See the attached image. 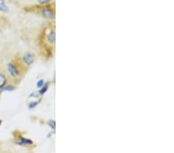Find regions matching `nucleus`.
I'll use <instances>...</instances> for the list:
<instances>
[{
    "mask_svg": "<svg viewBox=\"0 0 174 153\" xmlns=\"http://www.w3.org/2000/svg\"><path fill=\"white\" fill-rule=\"evenodd\" d=\"M21 61H22V63L26 66V67L31 66L34 62V55H33L31 53H26V54L22 57Z\"/></svg>",
    "mask_w": 174,
    "mask_h": 153,
    "instance_id": "nucleus-4",
    "label": "nucleus"
},
{
    "mask_svg": "<svg viewBox=\"0 0 174 153\" xmlns=\"http://www.w3.org/2000/svg\"><path fill=\"white\" fill-rule=\"evenodd\" d=\"M44 40L48 45L54 46L55 44V30L54 29L49 30L46 35H44Z\"/></svg>",
    "mask_w": 174,
    "mask_h": 153,
    "instance_id": "nucleus-3",
    "label": "nucleus"
},
{
    "mask_svg": "<svg viewBox=\"0 0 174 153\" xmlns=\"http://www.w3.org/2000/svg\"><path fill=\"white\" fill-rule=\"evenodd\" d=\"M16 89V87L12 84H7L6 85L4 86L2 89L0 90V94L4 91H12Z\"/></svg>",
    "mask_w": 174,
    "mask_h": 153,
    "instance_id": "nucleus-7",
    "label": "nucleus"
},
{
    "mask_svg": "<svg viewBox=\"0 0 174 153\" xmlns=\"http://www.w3.org/2000/svg\"><path fill=\"white\" fill-rule=\"evenodd\" d=\"M48 88H49L48 83H44V84L43 85L42 88H40V90L39 91V93H40V95H44V94L47 91Z\"/></svg>",
    "mask_w": 174,
    "mask_h": 153,
    "instance_id": "nucleus-9",
    "label": "nucleus"
},
{
    "mask_svg": "<svg viewBox=\"0 0 174 153\" xmlns=\"http://www.w3.org/2000/svg\"><path fill=\"white\" fill-rule=\"evenodd\" d=\"M9 10V8L6 5V3L4 1H1V2H0V12H8Z\"/></svg>",
    "mask_w": 174,
    "mask_h": 153,
    "instance_id": "nucleus-8",
    "label": "nucleus"
},
{
    "mask_svg": "<svg viewBox=\"0 0 174 153\" xmlns=\"http://www.w3.org/2000/svg\"><path fill=\"white\" fill-rule=\"evenodd\" d=\"M37 87L38 88H42L43 87V85L44 84V80H40V81L37 82Z\"/></svg>",
    "mask_w": 174,
    "mask_h": 153,
    "instance_id": "nucleus-14",
    "label": "nucleus"
},
{
    "mask_svg": "<svg viewBox=\"0 0 174 153\" xmlns=\"http://www.w3.org/2000/svg\"><path fill=\"white\" fill-rule=\"evenodd\" d=\"M16 144L23 146V145H32L34 142L30 138H27L25 137H20L18 138V141L16 142Z\"/></svg>",
    "mask_w": 174,
    "mask_h": 153,
    "instance_id": "nucleus-5",
    "label": "nucleus"
},
{
    "mask_svg": "<svg viewBox=\"0 0 174 153\" xmlns=\"http://www.w3.org/2000/svg\"><path fill=\"white\" fill-rule=\"evenodd\" d=\"M40 101L41 100H40L39 101H34V102H30V104H28V108L29 109H34V108H36V107L38 105L39 103L40 102Z\"/></svg>",
    "mask_w": 174,
    "mask_h": 153,
    "instance_id": "nucleus-10",
    "label": "nucleus"
},
{
    "mask_svg": "<svg viewBox=\"0 0 174 153\" xmlns=\"http://www.w3.org/2000/svg\"><path fill=\"white\" fill-rule=\"evenodd\" d=\"M24 64H23L22 61L19 62L17 64L16 61H12L9 63L7 65V74H8L9 78L12 80H17L21 77L22 74L23 68L24 67Z\"/></svg>",
    "mask_w": 174,
    "mask_h": 153,
    "instance_id": "nucleus-1",
    "label": "nucleus"
},
{
    "mask_svg": "<svg viewBox=\"0 0 174 153\" xmlns=\"http://www.w3.org/2000/svg\"><path fill=\"white\" fill-rule=\"evenodd\" d=\"M38 9V12L44 18L47 19H53L55 17V12L52 5L50 4L44 5H40V6L37 7Z\"/></svg>",
    "mask_w": 174,
    "mask_h": 153,
    "instance_id": "nucleus-2",
    "label": "nucleus"
},
{
    "mask_svg": "<svg viewBox=\"0 0 174 153\" xmlns=\"http://www.w3.org/2000/svg\"><path fill=\"white\" fill-rule=\"evenodd\" d=\"M2 120H0V125H2Z\"/></svg>",
    "mask_w": 174,
    "mask_h": 153,
    "instance_id": "nucleus-15",
    "label": "nucleus"
},
{
    "mask_svg": "<svg viewBox=\"0 0 174 153\" xmlns=\"http://www.w3.org/2000/svg\"><path fill=\"white\" fill-rule=\"evenodd\" d=\"M37 1L40 5H47V4H50V2H52V0H37Z\"/></svg>",
    "mask_w": 174,
    "mask_h": 153,
    "instance_id": "nucleus-11",
    "label": "nucleus"
},
{
    "mask_svg": "<svg viewBox=\"0 0 174 153\" xmlns=\"http://www.w3.org/2000/svg\"><path fill=\"white\" fill-rule=\"evenodd\" d=\"M9 76L2 72H0V90L9 83Z\"/></svg>",
    "mask_w": 174,
    "mask_h": 153,
    "instance_id": "nucleus-6",
    "label": "nucleus"
},
{
    "mask_svg": "<svg viewBox=\"0 0 174 153\" xmlns=\"http://www.w3.org/2000/svg\"><path fill=\"white\" fill-rule=\"evenodd\" d=\"M41 96L40 94V93L39 92H33L31 93L30 94H29V98H39Z\"/></svg>",
    "mask_w": 174,
    "mask_h": 153,
    "instance_id": "nucleus-12",
    "label": "nucleus"
},
{
    "mask_svg": "<svg viewBox=\"0 0 174 153\" xmlns=\"http://www.w3.org/2000/svg\"><path fill=\"white\" fill-rule=\"evenodd\" d=\"M47 124H48L49 126L50 127V128H52V129H55V121H54V120H50V121H48V122H47Z\"/></svg>",
    "mask_w": 174,
    "mask_h": 153,
    "instance_id": "nucleus-13",
    "label": "nucleus"
}]
</instances>
